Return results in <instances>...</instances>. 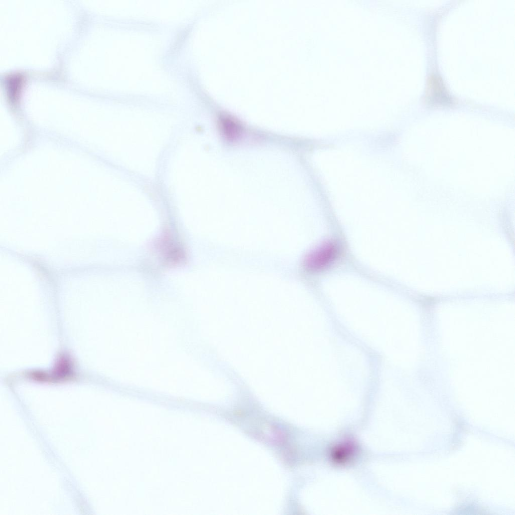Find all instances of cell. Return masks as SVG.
Here are the masks:
<instances>
[{
  "instance_id": "cell-1",
  "label": "cell",
  "mask_w": 515,
  "mask_h": 515,
  "mask_svg": "<svg viewBox=\"0 0 515 515\" xmlns=\"http://www.w3.org/2000/svg\"><path fill=\"white\" fill-rule=\"evenodd\" d=\"M339 252L337 244L326 241L311 251L306 258V268L311 271H319L330 265L336 259Z\"/></svg>"
},
{
  "instance_id": "cell-2",
  "label": "cell",
  "mask_w": 515,
  "mask_h": 515,
  "mask_svg": "<svg viewBox=\"0 0 515 515\" xmlns=\"http://www.w3.org/2000/svg\"><path fill=\"white\" fill-rule=\"evenodd\" d=\"M425 100L432 105H447L452 103V98L439 76L432 74L428 77Z\"/></svg>"
},
{
  "instance_id": "cell-3",
  "label": "cell",
  "mask_w": 515,
  "mask_h": 515,
  "mask_svg": "<svg viewBox=\"0 0 515 515\" xmlns=\"http://www.w3.org/2000/svg\"><path fill=\"white\" fill-rule=\"evenodd\" d=\"M219 124L222 134L230 141L237 140L242 134L243 128L241 124L231 116L222 115L219 118Z\"/></svg>"
},
{
  "instance_id": "cell-4",
  "label": "cell",
  "mask_w": 515,
  "mask_h": 515,
  "mask_svg": "<svg viewBox=\"0 0 515 515\" xmlns=\"http://www.w3.org/2000/svg\"><path fill=\"white\" fill-rule=\"evenodd\" d=\"M22 82V77L18 74H14L8 77L7 79V90L9 98L13 101L16 100Z\"/></svg>"
}]
</instances>
